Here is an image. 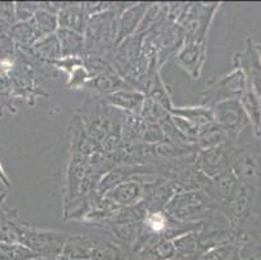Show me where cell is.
<instances>
[{
	"label": "cell",
	"instance_id": "836d02e7",
	"mask_svg": "<svg viewBox=\"0 0 261 260\" xmlns=\"http://www.w3.org/2000/svg\"><path fill=\"white\" fill-rule=\"evenodd\" d=\"M17 46L8 34H0V72L11 68L17 56Z\"/></svg>",
	"mask_w": 261,
	"mask_h": 260
},
{
	"label": "cell",
	"instance_id": "44dd1931",
	"mask_svg": "<svg viewBox=\"0 0 261 260\" xmlns=\"http://www.w3.org/2000/svg\"><path fill=\"white\" fill-rule=\"evenodd\" d=\"M174 254L175 246L172 240L152 235L139 251L138 256L142 260H172Z\"/></svg>",
	"mask_w": 261,
	"mask_h": 260
},
{
	"label": "cell",
	"instance_id": "d4e9b609",
	"mask_svg": "<svg viewBox=\"0 0 261 260\" xmlns=\"http://www.w3.org/2000/svg\"><path fill=\"white\" fill-rule=\"evenodd\" d=\"M239 103L246 113L247 119L251 123L255 132L256 137L261 135V104L260 97L252 90H247L241 98H239Z\"/></svg>",
	"mask_w": 261,
	"mask_h": 260
},
{
	"label": "cell",
	"instance_id": "9a60e30c",
	"mask_svg": "<svg viewBox=\"0 0 261 260\" xmlns=\"http://www.w3.org/2000/svg\"><path fill=\"white\" fill-rule=\"evenodd\" d=\"M87 14L82 8V3H72V2H60V11L58 13L59 29L70 30L84 35L87 25Z\"/></svg>",
	"mask_w": 261,
	"mask_h": 260
},
{
	"label": "cell",
	"instance_id": "7a4b0ae2",
	"mask_svg": "<svg viewBox=\"0 0 261 260\" xmlns=\"http://www.w3.org/2000/svg\"><path fill=\"white\" fill-rule=\"evenodd\" d=\"M170 218L181 223H204L220 214L217 206L203 192H178L165 207Z\"/></svg>",
	"mask_w": 261,
	"mask_h": 260
},
{
	"label": "cell",
	"instance_id": "ba28073f",
	"mask_svg": "<svg viewBox=\"0 0 261 260\" xmlns=\"http://www.w3.org/2000/svg\"><path fill=\"white\" fill-rule=\"evenodd\" d=\"M159 177L161 176L153 175V173H142L132 180L118 183L101 198H104L109 204L115 207L137 206L143 202L147 183L152 182Z\"/></svg>",
	"mask_w": 261,
	"mask_h": 260
},
{
	"label": "cell",
	"instance_id": "5b68a950",
	"mask_svg": "<svg viewBox=\"0 0 261 260\" xmlns=\"http://www.w3.org/2000/svg\"><path fill=\"white\" fill-rule=\"evenodd\" d=\"M60 256L70 260H122L120 247L113 242L90 235H68Z\"/></svg>",
	"mask_w": 261,
	"mask_h": 260
},
{
	"label": "cell",
	"instance_id": "83f0119b",
	"mask_svg": "<svg viewBox=\"0 0 261 260\" xmlns=\"http://www.w3.org/2000/svg\"><path fill=\"white\" fill-rule=\"evenodd\" d=\"M144 94L152 100H155L156 103L160 104L164 109H167L170 113V109L173 108V102L170 98L169 91L167 89V85L164 83L163 78L160 76V72H156L155 75L149 80L148 86H147L146 92Z\"/></svg>",
	"mask_w": 261,
	"mask_h": 260
},
{
	"label": "cell",
	"instance_id": "ffe728a7",
	"mask_svg": "<svg viewBox=\"0 0 261 260\" xmlns=\"http://www.w3.org/2000/svg\"><path fill=\"white\" fill-rule=\"evenodd\" d=\"M6 198V193L0 194V242L18 243L17 225L22 220H20L16 209L7 206Z\"/></svg>",
	"mask_w": 261,
	"mask_h": 260
},
{
	"label": "cell",
	"instance_id": "ab89813d",
	"mask_svg": "<svg viewBox=\"0 0 261 260\" xmlns=\"http://www.w3.org/2000/svg\"><path fill=\"white\" fill-rule=\"evenodd\" d=\"M91 77H90L89 70L86 69V66L84 65L78 66L75 68L74 70L68 76V82H66V86L69 87V89H81V87H84V86H87V83L90 82Z\"/></svg>",
	"mask_w": 261,
	"mask_h": 260
},
{
	"label": "cell",
	"instance_id": "e575fe53",
	"mask_svg": "<svg viewBox=\"0 0 261 260\" xmlns=\"http://www.w3.org/2000/svg\"><path fill=\"white\" fill-rule=\"evenodd\" d=\"M139 116L147 124H159L167 116H169V112L167 109H164L159 103H156L155 100H152L146 95V99H144L143 107H142Z\"/></svg>",
	"mask_w": 261,
	"mask_h": 260
},
{
	"label": "cell",
	"instance_id": "7402d4cb",
	"mask_svg": "<svg viewBox=\"0 0 261 260\" xmlns=\"http://www.w3.org/2000/svg\"><path fill=\"white\" fill-rule=\"evenodd\" d=\"M229 142H232V140L230 139L227 133L218 124L213 121V123L208 124L207 126L199 129L195 146L198 147V150H207L212 149V147L221 146V145Z\"/></svg>",
	"mask_w": 261,
	"mask_h": 260
},
{
	"label": "cell",
	"instance_id": "b9f144b4",
	"mask_svg": "<svg viewBox=\"0 0 261 260\" xmlns=\"http://www.w3.org/2000/svg\"><path fill=\"white\" fill-rule=\"evenodd\" d=\"M163 140H165V134H164V130L161 129L160 124H147L146 133H144L142 142L144 145L153 146V145H158Z\"/></svg>",
	"mask_w": 261,
	"mask_h": 260
},
{
	"label": "cell",
	"instance_id": "d6986e66",
	"mask_svg": "<svg viewBox=\"0 0 261 260\" xmlns=\"http://www.w3.org/2000/svg\"><path fill=\"white\" fill-rule=\"evenodd\" d=\"M87 86H89L90 89L94 90V91L98 92V94L103 95V97L111 95L116 91H120V90L132 89L129 83L125 81V78L121 77L112 66L104 70L100 75L96 76V77L91 78L90 82L87 83Z\"/></svg>",
	"mask_w": 261,
	"mask_h": 260
},
{
	"label": "cell",
	"instance_id": "e0dca14e",
	"mask_svg": "<svg viewBox=\"0 0 261 260\" xmlns=\"http://www.w3.org/2000/svg\"><path fill=\"white\" fill-rule=\"evenodd\" d=\"M218 211L226 218L227 223L230 224V228H237L250 215L251 197L247 194V190L242 187V190L236 197L231 198L230 200H227L226 203L218 207Z\"/></svg>",
	"mask_w": 261,
	"mask_h": 260
},
{
	"label": "cell",
	"instance_id": "484cf974",
	"mask_svg": "<svg viewBox=\"0 0 261 260\" xmlns=\"http://www.w3.org/2000/svg\"><path fill=\"white\" fill-rule=\"evenodd\" d=\"M60 40L63 57H84L85 56V38L82 34L58 29L56 32Z\"/></svg>",
	"mask_w": 261,
	"mask_h": 260
},
{
	"label": "cell",
	"instance_id": "4316f807",
	"mask_svg": "<svg viewBox=\"0 0 261 260\" xmlns=\"http://www.w3.org/2000/svg\"><path fill=\"white\" fill-rule=\"evenodd\" d=\"M146 129L147 123L139 114L125 113L122 128H121L122 143H141Z\"/></svg>",
	"mask_w": 261,
	"mask_h": 260
},
{
	"label": "cell",
	"instance_id": "f35d334b",
	"mask_svg": "<svg viewBox=\"0 0 261 260\" xmlns=\"http://www.w3.org/2000/svg\"><path fill=\"white\" fill-rule=\"evenodd\" d=\"M190 4L186 2H173L167 3V18L170 22L179 25L186 17V13L190 8Z\"/></svg>",
	"mask_w": 261,
	"mask_h": 260
},
{
	"label": "cell",
	"instance_id": "6da1fadb",
	"mask_svg": "<svg viewBox=\"0 0 261 260\" xmlns=\"http://www.w3.org/2000/svg\"><path fill=\"white\" fill-rule=\"evenodd\" d=\"M118 12L115 7L95 14L87 20L85 29V56L106 57L116 44V30H117Z\"/></svg>",
	"mask_w": 261,
	"mask_h": 260
},
{
	"label": "cell",
	"instance_id": "2e32d148",
	"mask_svg": "<svg viewBox=\"0 0 261 260\" xmlns=\"http://www.w3.org/2000/svg\"><path fill=\"white\" fill-rule=\"evenodd\" d=\"M146 94L134 89H125L104 97V103L123 113L139 114L143 107Z\"/></svg>",
	"mask_w": 261,
	"mask_h": 260
},
{
	"label": "cell",
	"instance_id": "74e56055",
	"mask_svg": "<svg viewBox=\"0 0 261 260\" xmlns=\"http://www.w3.org/2000/svg\"><path fill=\"white\" fill-rule=\"evenodd\" d=\"M39 9L37 2H15V13L17 22H28Z\"/></svg>",
	"mask_w": 261,
	"mask_h": 260
},
{
	"label": "cell",
	"instance_id": "603a6c76",
	"mask_svg": "<svg viewBox=\"0 0 261 260\" xmlns=\"http://www.w3.org/2000/svg\"><path fill=\"white\" fill-rule=\"evenodd\" d=\"M170 114L179 116L185 120L190 121L192 125H195L198 129L207 126L208 124L213 123V111L212 108L205 106H189V107H173L170 109Z\"/></svg>",
	"mask_w": 261,
	"mask_h": 260
},
{
	"label": "cell",
	"instance_id": "9c48e42d",
	"mask_svg": "<svg viewBox=\"0 0 261 260\" xmlns=\"http://www.w3.org/2000/svg\"><path fill=\"white\" fill-rule=\"evenodd\" d=\"M231 142L221 146L207 150H198L195 157V166L199 171L210 178H215L231 169L234 156Z\"/></svg>",
	"mask_w": 261,
	"mask_h": 260
},
{
	"label": "cell",
	"instance_id": "ee69618b",
	"mask_svg": "<svg viewBox=\"0 0 261 260\" xmlns=\"http://www.w3.org/2000/svg\"><path fill=\"white\" fill-rule=\"evenodd\" d=\"M0 182L3 183V186H6L7 189H9L12 186L11 183V180H9L8 175H7L6 169L3 168V164L0 163Z\"/></svg>",
	"mask_w": 261,
	"mask_h": 260
},
{
	"label": "cell",
	"instance_id": "8d00e7d4",
	"mask_svg": "<svg viewBox=\"0 0 261 260\" xmlns=\"http://www.w3.org/2000/svg\"><path fill=\"white\" fill-rule=\"evenodd\" d=\"M16 23L15 2H0V34H8Z\"/></svg>",
	"mask_w": 261,
	"mask_h": 260
},
{
	"label": "cell",
	"instance_id": "f6af8a7d",
	"mask_svg": "<svg viewBox=\"0 0 261 260\" xmlns=\"http://www.w3.org/2000/svg\"><path fill=\"white\" fill-rule=\"evenodd\" d=\"M256 50H257V54L258 56H260V60H261V44L256 43Z\"/></svg>",
	"mask_w": 261,
	"mask_h": 260
},
{
	"label": "cell",
	"instance_id": "30bf717a",
	"mask_svg": "<svg viewBox=\"0 0 261 260\" xmlns=\"http://www.w3.org/2000/svg\"><path fill=\"white\" fill-rule=\"evenodd\" d=\"M215 123L224 129L231 140H236L244 126L250 123L239 100H225L212 108Z\"/></svg>",
	"mask_w": 261,
	"mask_h": 260
},
{
	"label": "cell",
	"instance_id": "f546056e",
	"mask_svg": "<svg viewBox=\"0 0 261 260\" xmlns=\"http://www.w3.org/2000/svg\"><path fill=\"white\" fill-rule=\"evenodd\" d=\"M173 219L169 215L163 211H152L147 212L143 219V225L146 230H148L151 234L158 235L161 238H167V233L169 230V226L172 224Z\"/></svg>",
	"mask_w": 261,
	"mask_h": 260
},
{
	"label": "cell",
	"instance_id": "d6a6232c",
	"mask_svg": "<svg viewBox=\"0 0 261 260\" xmlns=\"http://www.w3.org/2000/svg\"><path fill=\"white\" fill-rule=\"evenodd\" d=\"M15 103L16 98L12 91L8 76L0 75V117H3L6 113H17V107Z\"/></svg>",
	"mask_w": 261,
	"mask_h": 260
},
{
	"label": "cell",
	"instance_id": "8fae6325",
	"mask_svg": "<svg viewBox=\"0 0 261 260\" xmlns=\"http://www.w3.org/2000/svg\"><path fill=\"white\" fill-rule=\"evenodd\" d=\"M234 68H238L244 75L248 89L261 94V60L252 38H247L244 51L234 55Z\"/></svg>",
	"mask_w": 261,
	"mask_h": 260
},
{
	"label": "cell",
	"instance_id": "8992f818",
	"mask_svg": "<svg viewBox=\"0 0 261 260\" xmlns=\"http://www.w3.org/2000/svg\"><path fill=\"white\" fill-rule=\"evenodd\" d=\"M220 6L221 3L217 2H194L190 4L186 17L179 23L185 43H207L211 25Z\"/></svg>",
	"mask_w": 261,
	"mask_h": 260
},
{
	"label": "cell",
	"instance_id": "1f68e13d",
	"mask_svg": "<svg viewBox=\"0 0 261 260\" xmlns=\"http://www.w3.org/2000/svg\"><path fill=\"white\" fill-rule=\"evenodd\" d=\"M9 37L13 39L16 43L18 50H28L40 39L39 35L37 34L33 26L30 25L29 21L28 22H17L13 28L11 29V32L8 33Z\"/></svg>",
	"mask_w": 261,
	"mask_h": 260
},
{
	"label": "cell",
	"instance_id": "7dc6e473",
	"mask_svg": "<svg viewBox=\"0 0 261 260\" xmlns=\"http://www.w3.org/2000/svg\"><path fill=\"white\" fill-rule=\"evenodd\" d=\"M258 97H260V104H261V94H260V95H258Z\"/></svg>",
	"mask_w": 261,
	"mask_h": 260
},
{
	"label": "cell",
	"instance_id": "52a82bcc",
	"mask_svg": "<svg viewBox=\"0 0 261 260\" xmlns=\"http://www.w3.org/2000/svg\"><path fill=\"white\" fill-rule=\"evenodd\" d=\"M248 90V85L244 75L238 68H234L230 73L215 77L205 83L201 99L203 106L213 108L216 104L225 100H238Z\"/></svg>",
	"mask_w": 261,
	"mask_h": 260
},
{
	"label": "cell",
	"instance_id": "cb8c5ba5",
	"mask_svg": "<svg viewBox=\"0 0 261 260\" xmlns=\"http://www.w3.org/2000/svg\"><path fill=\"white\" fill-rule=\"evenodd\" d=\"M104 228L109 230V233L115 237V240L118 243L133 249V246L141 235L142 230H143V221L111 224V225H107Z\"/></svg>",
	"mask_w": 261,
	"mask_h": 260
},
{
	"label": "cell",
	"instance_id": "277c9868",
	"mask_svg": "<svg viewBox=\"0 0 261 260\" xmlns=\"http://www.w3.org/2000/svg\"><path fill=\"white\" fill-rule=\"evenodd\" d=\"M68 240L65 232L39 229L21 221L17 225V242L32 250L40 259L56 260Z\"/></svg>",
	"mask_w": 261,
	"mask_h": 260
},
{
	"label": "cell",
	"instance_id": "3957f363",
	"mask_svg": "<svg viewBox=\"0 0 261 260\" xmlns=\"http://www.w3.org/2000/svg\"><path fill=\"white\" fill-rule=\"evenodd\" d=\"M6 76H8L11 81L16 100H23L30 107H34L38 98H49L48 92L40 85V76L21 51L17 52V56Z\"/></svg>",
	"mask_w": 261,
	"mask_h": 260
},
{
	"label": "cell",
	"instance_id": "4dcf8cb0",
	"mask_svg": "<svg viewBox=\"0 0 261 260\" xmlns=\"http://www.w3.org/2000/svg\"><path fill=\"white\" fill-rule=\"evenodd\" d=\"M30 25L33 26L39 38L47 37V35L55 34L58 32V14H54L44 9H38L37 13L33 16L32 20L29 21Z\"/></svg>",
	"mask_w": 261,
	"mask_h": 260
},
{
	"label": "cell",
	"instance_id": "5bb4252c",
	"mask_svg": "<svg viewBox=\"0 0 261 260\" xmlns=\"http://www.w3.org/2000/svg\"><path fill=\"white\" fill-rule=\"evenodd\" d=\"M148 4L149 3H144V2L133 3L132 6L127 7L126 9H123L118 14L117 30H116V44L137 34Z\"/></svg>",
	"mask_w": 261,
	"mask_h": 260
},
{
	"label": "cell",
	"instance_id": "60d3db41",
	"mask_svg": "<svg viewBox=\"0 0 261 260\" xmlns=\"http://www.w3.org/2000/svg\"><path fill=\"white\" fill-rule=\"evenodd\" d=\"M238 260H261V243L247 241L238 247Z\"/></svg>",
	"mask_w": 261,
	"mask_h": 260
},
{
	"label": "cell",
	"instance_id": "f1b7e54d",
	"mask_svg": "<svg viewBox=\"0 0 261 260\" xmlns=\"http://www.w3.org/2000/svg\"><path fill=\"white\" fill-rule=\"evenodd\" d=\"M239 245L234 237L210 247L196 260H234L238 257Z\"/></svg>",
	"mask_w": 261,
	"mask_h": 260
},
{
	"label": "cell",
	"instance_id": "ac0fdd59",
	"mask_svg": "<svg viewBox=\"0 0 261 260\" xmlns=\"http://www.w3.org/2000/svg\"><path fill=\"white\" fill-rule=\"evenodd\" d=\"M18 51L25 54L30 59H34V60L38 61H44V63H51V61L59 60V59L63 57L60 40H59L56 33L38 39L30 49L18 50Z\"/></svg>",
	"mask_w": 261,
	"mask_h": 260
},
{
	"label": "cell",
	"instance_id": "7bdbcfd3",
	"mask_svg": "<svg viewBox=\"0 0 261 260\" xmlns=\"http://www.w3.org/2000/svg\"><path fill=\"white\" fill-rule=\"evenodd\" d=\"M111 7H112V3H109V2H85L82 3V8L87 14V17L103 13V12L111 9Z\"/></svg>",
	"mask_w": 261,
	"mask_h": 260
},
{
	"label": "cell",
	"instance_id": "4fadbf2b",
	"mask_svg": "<svg viewBox=\"0 0 261 260\" xmlns=\"http://www.w3.org/2000/svg\"><path fill=\"white\" fill-rule=\"evenodd\" d=\"M175 193H178V190L172 180L159 177L146 185V193L142 203L147 212L163 211Z\"/></svg>",
	"mask_w": 261,
	"mask_h": 260
},
{
	"label": "cell",
	"instance_id": "bcb514c9",
	"mask_svg": "<svg viewBox=\"0 0 261 260\" xmlns=\"http://www.w3.org/2000/svg\"><path fill=\"white\" fill-rule=\"evenodd\" d=\"M56 260H70V259H65V257H63V256H59Z\"/></svg>",
	"mask_w": 261,
	"mask_h": 260
},
{
	"label": "cell",
	"instance_id": "d590c367",
	"mask_svg": "<svg viewBox=\"0 0 261 260\" xmlns=\"http://www.w3.org/2000/svg\"><path fill=\"white\" fill-rule=\"evenodd\" d=\"M170 120H172V124L174 125L178 134L181 135L185 142L190 143V145H195L199 133V129L195 125H192L190 121L185 120L179 116H174V114H170Z\"/></svg>",
	"mask_w": 261,
	"mask_h": 260
},
{
	"label": "cell",
	"instance_id": "7c38bea8",
	"mask_svg": "<svg viewBox=\"0 0 261 260\" xmlns=\"http://www.w3.org/2000/svg\"><path fill=\"white\" fill-rule=\"evenodd\" d=\"M174 61L191 80H199L207 61V43H184Z\"/></svg>",
	"mask_w": 261,
	"mask_h": 260
}]
</instances>
